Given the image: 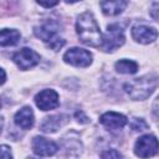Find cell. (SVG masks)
Masks as SVG:
<instances>
[{"instance_id": "277c9868", "label": "cell", "mask_w": 159, "mask_h": 159, "mask_svg": "<svg viewBox=\"0 0 159 159\" xmlns=\"http://www.w3.org/2000/svg\"><path fill=\"white\" fill-rule=\"evenodd\" d=\"M124 40H125V36H124L123 29L118 24H111L108 25L106 34L102 35L101 47L107 52L114 51L124 43Z\"/></svg>"}, {"instance_id": "7402d4cb", "label": "cell", "mask_w": 159, "mask_h": 159, "mask_svg": "<svg viewBox=\"0 0 159 159\" xmlns=\"http://www.w3.org/2000/svg\"><path fill=\"white\" fill-rule=\"evenodd\" d=\"M5 81H6V73H5V71L0 67V84H2Z\"/></svg>"}, {"instance_id": "9a60e30c", "label": "cell", "mask_w": 159, "mask_h": 159, "mask_svg": "<svg viewBox=\"0 0 159 159\" xmlns=\"http://www.w3.org/2000/svg\"><path fill=\"white\" fill-rule=\"evenodd\" d=\"M63 116H51L46 117L41 124V130L45 133H55L61 125L65 124V119H62Z\"/></svg>"}, {"instance_id": "e0dca14e", "label": "cell", "mask_w": 159, "mask_h": 159, "mask_svg": "<svg viewBox=\"0 0 159 159\" xmlns=\"http://www.w3.org/2000/svg\"><path fill=\"white\" fill-rule=\"evenodd\" d=\"M148 123L143 119V118H133L132 122H130V128L135 132H142V130H145L148 129Z\"/></svg>"}, {"instance_id": "44dd1931", "label": "cell", "mask_w": 159, "mask_h": 159, "mask_svg": "<svg viewBox=\"0 0 159 159\" xmlns=\"http://www.w3.org/2000/svg\"><path fill=\"white\" fill-rule=\"evenodd\" d=\"M76 118H77V120L80 122V123H88L89 122V119H88V117L82 112V111H78V112H76Z\"/></svg>"}, {"instance_id": "3957f363", "label": "cell", "mask_w": 159, "mask_h": 159, "mask_svg": "<svg viewBox=\"0 0 159 159\" xmlns=\"http://www.w3.org/2000/svg\"><path fill=\"white\" fill-rule=\"evenodd\" d=\"M58 30H60L58 22L52 21V20H46L41 25L36 26L34 29V32L50 48L57 51L61 47H63V45H65V40L58 36Z\"/></svg>"}, {"instance_id": "30bf717a", "label": "cell", "mask_w": 159, "mask_h": 159, "mask_svg": "<svg viewBox=\"0 0 159 159\" xmlns=\"http://www.w3.org/2000/svg\"><path fill=\"white\" fill-rule=\"evenodd\" d=\"M58 147L55 142L43 137H35L32 139V150L39 157H50L57 152Z\"/></svg>"}, {"instance_id": "5b68a950", "label": "cell", "mask_w": 159, "mask_h": 159, "mask_svg": "<svg viewBox=\"0 0 159 159\" xmlns=\"http://www.w3.org/2000/svg\"><path fill=\"white\" fill-rule=\"evenodd\" d=\"M158 152V139L153 134H144L139 137L134 144V153L140 158H149Z\"/></svg>"}, {"instance_id": "5bb4252c", "label": "cell", "mask_w": 159, "mask_h": 159, "mask_svg": "<svg viewBox=\"0 0 159 159\" xmlns=\"http://www.w3.org/2000/svg\"><path fill=\"white\" fill-rule=\"evenodd\" d=\"M21 39V34L15 29L0 30V46H14Z\"/></svg>"}, {"instance_id": "d6986e66", "label": "cell", "mask_w": 159, "mask_h": 159, "mask_svg": "<svg viewBox=\"0 0 159 159\" xmlns=\"http://www.w3.org/2000/svg\"><path fill=\"white\" fill-rule=\"evenodd\" d=\"M0 158H12L11 148L7 145H0Z\"/></svg>"}, {"instance_id": "2e32d148", "label": "cell", "mask_w": 159, "mask_h": 159, "mask_svg": "<svg viewBox=\"0 0 159 159\" xmlns=\"http://www.w3.org/2000/svg\"><path fill=\"white\" fill-rule=\"evenodd\" d=\"M114 67H116V71L118 73H123V75H133L138 71L137 62H134L132 60H125V58L117 61Z\"/></svg>"}, {"instance_id": "7a4b0ae2", "label": "cell", "mask_w": 159, "mask_h": 159, "mask_svg": "<svg viewBox=\"0 0 159 159\" xmlns=\"http://www.w3.org/2000/svg\"><path fill=\"white\" fill-rule=\"evenodd\" d=\"M158 87V76L149 73L145 76L137 77L124 84L125 93L134 101L147 99Z\"/></svg>"}, {"instance_id": "8fae6325", "label": "cell", "mask_w": 159, "mask_h": 159, "mask_svg": "<svg viewBox=\"0 0 159 159\" xmlns=\"http://www.w3.org/2000/svg\"><path fill=\"white\" fill-rule=\"evenodd\" d=\"M99 122L106 128L116 130V129H122L127 124V117L117 112H106L101 116Z\"/></svg>"}, {"instance_id": "ffe728a7", "label": "cell", "mask_w": 159, "mask_h": 159, "mask_svg": "<svg viewBox=\"0 0 159 159\" xmlns=\"http://www.w3.org/2000/svg\"><path fill=\"white\" fill-rule=\"evenodd\" d=\"M36 1L43 7H53L60 2V0H36Z\"/></svg>"}, {"instance_id": "d4e9b609", "label": "cell", "mask_w": 159, "mask_h": 159, "mask_svg": "<svg viewBox=\"0 0 159 159\" xmlns=\"http://www.w3.org/2000/svg\"><path fill=\"white\" fill-rule=\"evenodd\" d=\"M1 128H2V119L0 118V133H1Z\"/></svg>"}, {"instance_id": "6da1fadb", "label": "cell", "mask_w": 159, "mask_h": 159, "mask_svg": "<svg viewBox=\"0 0 159 159\" xmlns=\"http://www.w3.org/2000/svg\"><path fill=\"white\" fill-rule=\"evenodd\" d=\"M76 31L81 40L87 46L99 47L102 45V32L92 12L86 11L77 17Z\"/></svg>"}, {"instance_id": "52a82bcc", "label": "cell", "mask_w": 159, "mask_h": 159, "mask_svg": "<svg viewBox=\"0 0 159 159\" xmlns=\"http://www.w3.org/2000/svg\"><path fill=\"white\" fill-rule=\"evenodd\" d=\"M12 61L20 70H30L40 62V55L31 48L24 47L12 55Z\"/></svg>"}, {"instance_id": "ba28073f", "label": "cell", "mask_w": 159, "mask_h": 159, "mask_svg": "<svg viewBox=\"0 0 159 159\" xmlns=\"http://www.w3.org/2000/svg\"><path fill=\"white\" fill-rule=\"evenodd\" d=\"M35 103L41 111H51L58 107V94L53 89H42L35 96Z\"/></svg>"}, {"instance_id": "8992f818", "label": "cell", "mask_w": 159, "mask_h": 159, "mask_svg": "<svg viewBox=\"0 0 159 159\" xmlns=\"http://www.w3.org/2000/svg\"><path fill=\"white\" fill-rule=\"evenodd\" d=\"M63 60L66 63L76 67H87L92 63V53L84 48L72 47L65 52Z\"/></svg>"}, {"instance_id": "603a6c76", "label": "cell", "mask_w": 159, "mask_h": 159, "mask_svg": "<svg viewBox=\"0 0 159 159\" xmlns=\"http://www.w3.org/2000/svg\"><path fill=\"white\" fill-rule=\"evenodd\" d=\"M157 7H158V4L155 2V4L153 5V11H157ZM153 19H154V20H157V19H158V17L155 16V14H153Z\"/></svg>"}, {"instance_id": "9c48e42d", "label": "cell", "mask_w": 159, "mask_h": 159, "mask_svg": "<svg viewBox=\"0 0 159 159\" xmlns=\"http://www.w3.org/2000/svg\"><path fill=\"white\" fill-rule=\"evenodd\" d=\"M132 37L139 42V43H150L157 40L158 32L154 27L144 25V24H138L132 27Z\"/></svg>"}, {"instance_id": "484cf974", "label": "cell", "mask_w": 159, "mask_h": 159, "mask_svg": "<svg viewBox=\"0 0 159 159\" xmlns=\"http://www.w3.org/2000/svg\"><path fill=\"white\" fill-rule=\"evenodd\" d=\"M0 107H1V102H0Z\"/></svg>"}, {"instance_id": "4fadbf2b", "label": "cell", "mask_w": 159, "mask_h": 159, "mask_svg": "<svg viewBox=\"0 0 159 159\" xmlns=\"http://www.w3.org/2000/svg\"><path fill=\"white\" fill-rule=\"evenodd\" d=\"M128 0H102L101 1V9L104 15L116 16L124 11L127 7Z\"/></svg>"}, {"instance_id": "cb8c5ba5", "label": "cell", "mask_w": 159, "mask_h": 159, "mask_svg": "<svg viewBox=\"0 0 159 159\" xmlns=\"http://www.w3.org/2000/svg\"><path fill=\"white\" fill-rule=\"evenodd\" d=\"M66 2H68V4H73V2H77V1H81V0H65Z\"/></svg>"}, {"instance_id": "7c38bea8", "label": "cell", "mask_w": 159, "mask_h": 159, "mask_svg": "<svg viewBox=\"0 0 159 159\" xmlns=\"http://www.w3.org/2000/svg\"><path fill=\"white\" fill-rule=\"evenodd\" d=\"M14 120H15V124L22 129H30L32 128L34 125V122H35V116H34V112H32V108L31 107H22L21 109H19L16 113H15V117H14Z\"/></svg>"}, {"instance_id": "ac0fdd59", "label": "cell", "mask_w": 159, "mask_h": 159, "mask_svg": "<svg viewBox=\"0 0 159 159\" xmlns=\"http://www.w3.org/2000/svg\"><path fill=\"white\" fill-rule=\"evenodd\" d=\"M101 157H102V158H122L123 155H122L119 152H117L116 149H109V150L103 152V153L101 154Z\"/></svg>"}]
</instances>
